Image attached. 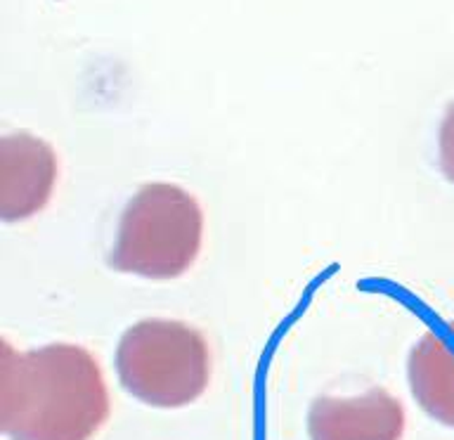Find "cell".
Here are the masks:
<instances>
[{"label": "cell", "mask_w": 454, "mask_h": 440, "mask_svg": "<svg viewBox=\"0 0 454 440\" xmlns=\"http://www.w3.org/2000/svg\"><path fill=\"white\" fill-rule=\"evenodd\" d=\"M199 199L176 183H147L123 206L109 265L116 272L170 282L190 272L204 248Z\"/></svg>", "instance_id": "7a4b0ae2"}, {"label": "cell", "mask_w": 454, "mask_h": 440, "mask_svg": "<svg viewBox=\"0 0 454 440\" xmlns=\"http://www.w3.org/2000/svg\"><path fill=\"white\" fill-rule=\"evenodd\" d=\"M59 180L55 147L31 133H10L0 140V218L21 223L50 204Z\"/></svg>", "instance_id": "277c9868"}, {"label": "cell", "mask_w": 454, "mask_h": 440, "mask_svg": "<svg viewBox=\"0 0 454 440\" xmlns=\"http://www.w3.org/2000/svg\"><path fill=\"white\" fill-rule=\"evenodd\" d=\"M438 161L442 176L454 185V102L445 109L438 128Z\"/></svg>", "instance_id": "52a82bcc"}, {"label": "cell", "mask_w": 454, "mask_h": 440, "mask_svg": "<svg viewBox=\"0 0 454 440\" xmlns=\"http://www.w3.org/2000/svg\"><path fill=\"white\" fill-rule=\"evenodd\" d=\"M112 397L98 355L76 343L14 350L0 362V428L7 440H92Z\"/></svg>", "instance_id": "6da1fadb"}, {"label": "cell", "mask_w": 454, "mask_h": 440, "mask_svg": "<svg viewBox=\"0 0 454 440\" xmlns=\"http://www.w3.org/2000/svg\"><path fill=\"white\" fill-rule=\"evenodd\" d=\"M407 381L419 407L454 428V322L426 332L407 360Z\"/></svg>", "instance_id": "8992f818"}, {"label": "cell", "mask_w": 454, "mask_h": 440, "mask_svg": "<svg viewBox=\"0 0 454 440\" xmlns=\"http://www.w3.org/2000/svg\"><path fill=\"white\" fill-rule=\"evenodd\" d=\"M407 414L386 389L350 397H317L308 412L310 440H403Z\"/></svg>", "instance_id": "5b68a950"}, {"label": "cell", "mask_w": 454, "mask_h": 440, "mask_svg": "<svg viewBox=\"0 0 454 440\" xmlns=\"http://www.w3.org/2000/svg\"><path fill=\"white\" fill-rule=\"evenodd\" d=\"M114 367L128 396L156 410H180L206 393L213 360L197 326L149 318L123 332Z\"/></svg>", "instance_id": "3957f363"}]
</instances>
